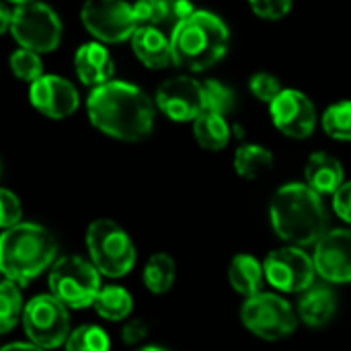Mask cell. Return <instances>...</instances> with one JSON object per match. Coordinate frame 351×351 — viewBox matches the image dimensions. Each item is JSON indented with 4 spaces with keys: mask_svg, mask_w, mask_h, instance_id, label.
<instances>
[{
    "mask_svg": "<svg viewBox=\"0 0 351 351\" xmlns=\"http://www.w3.org/2000/svg\"><path fill=\"white\" fill-rule=\"evenodd\" d=\"M107 333L97 325H82L74 329L66 341V351H109Z\"/></svg>",
    "mask_w": 351,
    "mask_h": 351,
    "instance_id": "obj_27",
    "label": "cell"
},
{
    "mask_svg": "<svg viewBox=\"0 0 351 351\" xmlns=\"http://www.w3.org/2000/svg\"><path fill=\"white\" fill-rule=\"evenodd\" d=\"M144 286L152 294H165L175 284V261L167 253H156L148 259L144 274H142Z\"/></svg>",
    "mask_w": 351,
    "mask_h": 351,
    "instance_id": "obj_24",
    "label": "cell"
},
{
    "mask_svg": "<svg viewBox=\"0 0 351 351\" xmlns=\"http://www.w3.org/2000/svg\"><path fill=\"white\" fill-rule=\"evenodd\" d=\"M132 49L136 58L150 70H165L167 66L175 64L171 37H165L158 27H138L132 37Z\"/></svg>",
    "mask_w": 351,
    "mask_h": 351,
    "instance_id": "obj_17",
    "label": "cell"
},
{
    "mask_svg": "<svg viewBox=\"0 0 351 351\" xmlns=\"http://www.w3.org/2000/svg\"><path fill=\"white\" fill-rule=\"evenodd\" d=\"M204 93H206V111L226 117L234 109V93L220 80L204 82Z\"/></svg>",
    "mask_w": 351,
    "mask_h": 351,
    "instance_id": "obj_30",
    "label": "cell"
},
{
    "mask_svg": "<svg viewBox=\"0 0 351 351\" xmlns=\"http://www.w3.org/2000/svg\"><path fill=\"white\" fill-rule=\"evenodd\" d=\"M93 306H95L97 315L105 321H123L132 315L134 298L121 286H105L99 292Z\"/></svg>",
    "mask_w": 351,
    "mask_h": 351,
    "instance_id": "obj_23",
    "label": "cell"
},
{
    "mask_svg": "<svg viewBox=\"0 0 351 351\" xmlns=\"http://www.w3.org/2000/svg\"><path fill=\"white\" fill-rule=\"evenodd\" d=\"M21 216H23V210H21V202L19 197L8 191L6 187L0 189V226L4 230L21 224Z\"/></svg>",
    "mask_w": 351,
    "mask_h": 351,
    "instance_id": "obj_32",
    "label": "cell"
},
{
    "mask_svg": "<svg viewBox=\"0 0 351 351\" xmlns=\"http://www.w3.org/2000/svg\"><path fill=\"white\" fill-rule=\"evenodd\" d=\"M228 45L230 31L226 23L210 10H195L191 16L179 21L171 33L175 66L189 72L214 68L226 56Z\"/></svg>",
    "mask_w": 351,
    "mask_h": 351,
    "instance_id": "obj_3",
    "label": "cell"
},
{
    "mask_svg": "<svg viewBox=\"0 0 351 351\" xmlns=\"http://www.w3.org/2000/svg\"><path fill=\"white\" fill-rule=\"evenodd\" d=\"M321 123L325 134L333 140L351 142V101H339L327 107Z\"/></svg>",
    "mask_w": 351,
    "mask_h": 351,
    "instance_id": "obj_26",
    "label": "cell"
},
{
    "mask_svg": "<svg viewBox=\"0 0 351 351\" xmlns=\"http://www.w3.org/2000/svg\"><path fill=\"white\" fill-rule=\"evenodd\" d=\"M134 12L136 19L142 25L148 27H158L162 23L173 21L171 12V0H136L134 2Z\"/></svg>",
    "mask_w": 351,
    "mask_h": 351,
    "instance_id": "obj_29",
    "label": "cell"
},
{
    "mask_svg": "<svg viewBox=\"0 0 351 351\" xmlns=\"http://www.w3.org/2000/svg\"><path fill=\"white\" fill-rule=\"evenodd\" d=\"M8 33L23 49L47 53L53 51L62 41V21L51 6L35 0L12 8Z\"/></svg>",
    "mask_w": 351,
    "mask_h": 351,
    "instance_id": "obj_7",
    "label": "cell"
},
{
    "mask_svg": "<svg viewBox=\"0 0 351 351\" xmlns=\"http://www.w3.org/2000/svg\"><path fill=\"white\" fill-rule=\"evenodd\" d=\"M2 351H45L41 350L39 346H35V343H8V346H4Z\"/></svg>",
    "mask_w": 351,
    "mask_h": 351,
    "instance_id": "obj_38",
    "label": "cell"
},
{
    "mask_svg": "<svg viewBox=\"0 0 351 351\" xmlns=\"http://www.w3.org/2000/svg\"><path fill=\"white\" fill-rule=\"evenodd\" d=\"M51 294L66 304L68 308H86L93 306L101 288V271L76 255L62 257L53 263L49 274Z\"/></svg>",
    "mask_w": 351,
    "mask_h": 351,
    "instance_id": "obj_6",
    "label": "cell"
},
{
    "mask_svg": "<svg viewBox=\"0 0 351 351\" xmlns=\"http://www.w3.org/2000/svg\"><path fill=\"white\" fill-rule=\"evenodd\" d=\"M8 66H10V72L16 78L25 80L29 84H33L35 80H39L43 76V62H41L39 53H35L31 49L21 47V49L12 51L10 60H8Z\"/></svg>",
    "mask_w": 351,
    "mask_h": 351,
    "instance_id": "obj_28",
    "label": "cell"
},
{
    "mask_svg": "<svg viewBox=\"0 0 351 351\" xmlns=\"http://www.w3.org/2000/svg\"><path fill=\"white\" fill-rule=\"evenodd\" d=\"M276 234L292 247L317 245L327 234V210L321 195L306 183H288L276 191L269 204Z\"/></svg>",
    "mask_w": 351,
    "mask_h": 351,
    "instance_id": "obj_2",
    "label": "cell"
},
{
    "mask_svg": "<svg viewBox=\"0 0 351 351\" xmlns=\"http://www.w3.org/2000/svg\"><path fill=\"white\" fill-rule=\"evenodd\" d=\"M148 333H150V327H148L146 321H142V319H132V321H128V323L123 325V329H121V339H123L125 346H136V343L144 341V339L148 337Z\"/></svg>",
    "mask_w": 351,
    "mask_h": 351,
    "instance_id": "obj_34",
    "label": "cell"
},
{
    "mask_svg": "<svg viewBox=\"0 0 351 351\" xmlns=\"http://www.w3.org/2000/svg\"><path fill=\"white\" fill-rule=\"evenodd\" d=\"M333 210L341 220L351 224V181L343 183L333 195Z\"/></svg>",
    "mask_w": 351,
    "mask_h": 351,
    "instance_id": "obj_35",
    "label": "cell"
},
{
    "mask_svg": "<svg viewBox=\"0 0 351 351\" xmlns=\"http://www.w3.org/2000/svg\"><path fill=\"white\" fill-rule=\"evenodd\" d=\"M263 276H265V267L259 263V259L247 253L237 255L228 265V282L245 298H251L261 292Z\"/></svg>",
    "mask_w": 351,
    "mask_h": 351,
    "instance_id": "obj_20",
    "label": "cell"
},
{
    "mask_svg": "<svg viewBox=\"0 0 351 351\" xmlns=\"http://www.w3.org/2000/svg\"><path fill=\"white\" fill-rule=\"evenodd\" d=\"M80 21L101 43H123L140 27L134 4L125 0H86L80 8Z\"/></svg>",
    "mask_w": 351,
    "mask_h": 351,
    "instance_id": "obj_9",
    "label": "cell"
},
{
    "mask_svg": "<svg viewBox=\"0 0 351 351\" xmlns=\"http://www.w3.org/2000/svg\"><path fill=\"white\" fill-rule=\"evenodd\" d=\"M243 325L265 341H278L294 333L296 315L288 300L278 294L259 292L245 300L241 308Z\"/></svg>",
    "mask_w": 351,
    "mask_h": 351,
    "instance_id": "obj_10",
    "label": "cell"
},
{
    "mask_svg": "<svg viewBox=\"0 0 351 351\" xmlns=\"http://www.w3.org/2000/svg\"><path fill=\"white\" fill-rule=\"evenodd\" d=\"M29 101L49 119H66L76 113L80 95L70 80L58 74H43L39 80L29 84Z\"/></svg>",
    "mask_w": 351,
    "mask_h": 351,
    "instance_id": "obj_14",
    "label": "cell"
},
{
    "mask_svg": "<svg viewBox=\"0 0 351 351\" xmlns=\"http://www.w3.org/2000/svg\"><path fill=\"white\" fill-rule=\"evenodd\" d=\"M337 313V296L327 286H313L298 302V317L308 327H325Z\"/></svg>",
    "mask_w": 351,
    "mask_h": 351,
    "instance_id": "obj_19",
    "label": "cell"
},
{
    "mask_svg": "<svg viewBox=\"0 0 351 351\" xmlns=\"http://www.w3.org/2000/svg\"><path fill=\"white\" fill-rule=\"evenodd\" d=\"M171 12H173V23L177 25L179 21L191 16L195 12V6L189 0H171Z\"/></svg>",
    "mask_w": 351,
    "mask_h": 351,
    "instance_id": "obj_36",
    "label": "cell"
},
{
    "mask_svg": "<svg viewBox=\"0 0 351 351\" xmlns=\"http://www.w3.org/2000/svg\"><path fill=\"white\" fill-rule=\"evenodd\" d=\"M193 136L206 150H222L230 142V125L224 115L204 111L193 121Z\"/></svg>",
    "mask_w": 351,
    "mask_h": 351,
    "instance_id": "obj_21",
    "label": "cell"
},
{
    "mask_svg": "<svg viewBox=\"0 0 351 351\" xmlns=\"http://www.w3.org/2000/svg\"><path fill=\"white\" fill-rule=\"evenodd\" d=\"M68 306L53 294H39L25 304L23 327L31 343L41 350H56L70 337Z\"/></svg>",
    "mask_w": 351,
    "mask_h": 351,
    "instance_id": "obj_8",
    "label": "cell"
},
{
    "mask_svg": "<svg viewBox=\"0 0 351 351\" xmlns=\"http://www.w3.org/2000/svg\"><path fill=\"white\" fill-rule=\"evenodd\" d=\"M10 4H14V6H21V4H27V2H35V0H8Z\"/></svg>",
    "mask_w": 351,
    "mask_h": 351,
    "instance_id": "obj_40",
    "label": "cell"
},
{
    "mask_svg": "<svg viewBox=\"0 0 351 351\" xmlns=\"http://www.w3.org/2000/svg\"><path fill=\"white\" fill-rule=\"evenodd\" d=\"M249 88L255 95V99H259L263 103H269V105L284 90L280 78L274 76V74H269V72H257V74H253L251 80H249Z\"/></svg>",
    "mask_w": 351,
    "mask_h": 351,
    "instance_id": "obj_31",
    "label": "cell"
},
{
    "mask_svg": "<svg viewBox=\"0 0 351 351\" xmlns=\"http://www.w3.org/2000/svg\"><path fill=\"white\" fill-rule=\"evenodd\" d=\"M274 167V154L261 144H243L234 152V169L237 173L247 179H259Z\"/></svg>",
    "mask_w": 351,
    "mask_h": 351,
    "instance_id": "obj_22",
    "label": "cell"
},
{
    "mask_svg": "<svg viewBox=\"0 0 351 351\" xmlns=\"http://www.w3.org/2000/svg\"><path fill=\"white\" fill-rule=\"evenodd\" d=\"M25 308H23V296L19 284L4 280L0 284V331L8 333L19 323Z\"/></svg>",
    "mask_w": 351,
    "mask_h": 351,
    "instance_id": "obj_25",
    "label": "cell"
},
{
    "mask_svg": "<svg viewBox=\"0 0 351 351\" xmlns=\"http://www.w3.org/2000/svg\"><path fill=\"white\" fill-rule=\"evenodd\" d=\"M156 107L173 121H195L206 111L204 84L191 76H173L158 86Z\"/></svg>",
    "mask_w": 351,
    "mask_h": 351,
    "instance_id": "obj_12",
    "label": "cell"
},
{
    "mask_svg": "<svg viewBox=\"0 0 351 351\" xmlns=\"http://www.w3.org/2000/svg\"><path fill=\"white\" fill-rule=\"evenodd\" d=\"M269 115L276 130H280L288 138L304 140L317 128L315 103L296 88H284L269 105Z\"/></svg>",
    "mask_w": 351,
    "mask_h": 351,
    "instance_id": "obj_13",
    "label": "cell"
},
{
    "mask_svg": "<svg viewBox=\"0 0 351 351\" xmlns=\"http://www.w3.org/2000/svg\"><path fill=\"white\" fill-rule=\"evenodd\" d=\"M74 70L84 86L97 88L113 80L115 62L101 41L82 43L74 53Z\"/></svg>",
    "mask_w": 351,
    "mask_h": 351,
    "instance_id": "obj_16",
    "label": "cell"
},
{
    "mask_svg": "<svg viewBox=\"0 0 351 351\" xmlns=\"http://www.w3.org/2000/svg\"><path fill=\"white\" fill-rule=\"evenodd\" d=\"M56 253L58 245L47 228L21 222L0 239V269L6 280L27 286L53 263Z\"/></svg>",
    "mask_w": 351,
    "mask_h": 351,
    "instance_id": "obj_4",
    "label": "cell"
},
{
    "mask_svg": "<svg viewBox=\"0 0 351 351\" xmlns=\"http://www.w3.org/2000/svg\"><path fill=\"white\" fill-rule=\"evenodd\" d=\"M306 185L319 195H335L343 185V167L341 162L327 152H313L304 167Z\"/></svg>",
    "mask_w": 351,
    "mask_h": 351,
    "instance_id": "obj_18",
    "label": "cell"
},
{
    "mask_svg": "<svg viewBox=\"0 0 351 351\" xmlns=\"http://www.w3.org/2000/svg\"><path fill=\"white\" fill-rule=\"evenodd\" d=\"M292 2L294 0H249L253 12L259 19H265V21H280V19H284L290 12Z\"/></svg>",
    "mask_w": 351,
    "mask_h": 351,
    "instance_id": "obj_33",
    "label": "cell"
},
{
    "mask_svg": "<svg viewBox=\"0 0 351 351\" xmlns=\"http://www.w3.org/2000/svg\"><path fill=\"white\" fill-rule=\"evenodd\" d=\"M265 278L267 282L288 294L306 292L315 286V259H311L300 247L276 249L265 257Z\"/></svg>",
    "mask_w": 351,
    "mask_h": 351,
    "instance_id": "obj_11",
    "label": "cell"
},
{
    "mask_svg": "<svg viewBox=\"0 0 351 351\" xmlns=\"http://www.w3.org/2000/svg\"><path fill=\"white\" fill-rule=\"evenodd\" d=\"M0 19H2V33H6V31H10V23H12V10L6 6V4H2L0 6Z\"/></svg>",
    "mask_w": 351,
    "mask_h": 351,
    "instance_id": "obj_37",
    "label": "cell"
},
{
    "mask_svg": "<svg viewBox=\"0 0 351 351\" xmlns=\"http://www.w3.org/2000/svg\"><path fill=\"white\" fill-rule=\"evenodd\" d=\"M136 351H167L165 348H158V346H146V348H140Z\"/></svg>",
    "mask_w": 351,
    "mask_h": 351,
    "instance_id": "obj_39",
    "label": "cell"
},
{
    "mask_svg": "<svg viewBox=\"0 0 351 351\" xmlns=\"http://www.w3.org/2000/svg\"><path fill=\"white\" fill-rule=\"evenodd\" d=\"M93 265L107 278H121L136 263V249L128 232L113 220H95L86 232Z\"/></svg>",
    "mask_w": 351,
    "mask_h": 351,
    "instance_id": "obj_5",
    "label": "cell"
},
{
    "mask_svg": "<svg viewBox=\"0 0 351 351\" xmlns=\"http://www.w3.org/2000/svg\"><path fill=\"white\" fill-rule=\"evenodd\" d=\"M317 274L333 284L351 282V230L335 228L315 245Z\"/></svg>",
    "mask_w": 351,
    "mask_h": 351,
    "instance_id": "obj_15",
    "label": "cell"
},
{
    "mask_svg": "<svg viewBox=\"0 0 351 351\" xmlns=\"http://www.w3.org/2000/svg\"><path fill=\"white\" fill-rule=\"evenodd\" d=\"M90 123L121 142H140L152 134L156 103L136 84L111 80L90 90L86 99Z\"/></svg>",
    "mask_w": 351,
    "mask_h": 351,
    "instance_id": "obj_1",
    "label": "cell"
}]
</instances>
